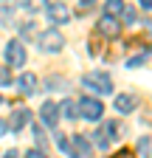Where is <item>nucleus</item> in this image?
Here are the masks:
<instances>
[{"mask_svg":"<svg viewBox=\"0 0 152 158\" xmlns=\"http://www.w3.org/2000/svg\"><path fill=\"white\" fill-rule=\"evenodd\" d=\"M82 85H85L87 90H93V93H113V79H110V73H104V71L85 73V76H82Z\"/></svg>","mask_w":152,"mask_h":158,"instance_id":"f257e3e1","label":"nucleus"},{"mask_svg":"<svg viewBox=\"0 0 152 158\" xmlns=\"http://www.w3.org/2000/svg\"><path fill=\"white\" fill-rule=\"evenodd\" d=\"M37 43H40V48L45 54H56V51L65 48V37H62L59 28H48V31H42L40 37H37Z\"/></svg>","mask_w":152,"mask_h":158,"instance_id":"f03ea898","label":"nucleus"},{"mask_svg":"<svg viewBox=\"0 0 152 158\" xmlns=\"http://www.w3.org/2000/svg\"><path fill=\"white\" fill-rule=\"evenodd\" d=\"M102 113H104L102 102H99V99H93V96L79 99V105H76V116L87 118V122H99V118H102Z\"/></svg>","mask_w":152,"mask_h":158,"instance_id":"7ed1b4c3","label":"nucleus"},{"mask_svg":"<svg viewBox=\"0 0 152 158\" xmlns=\"http://www.w3.org/2000/svg\"><path fill=\"white\" fill-rule=\"evenodd\" d=\"M3 54H6V62L11 68H23L26 65V45L20 43V40H9L6 48H3Z\"/></svg>","mask_w":152,"mask_h":158,"instance_id":"20e7f679","label":"nucleus"},{"mask_svg":"<svg viewBox=\"0 0 152 158\" xmlns=\"http://www.w3.org/2000/svg\"><path fill=\"white\" fill-rule=\"evenodd\" d=\"M45 17H48V23L51 26H62L70 20V9L65 3H48L45 6Z\"/></svg>","mask_w":152,"mask_h":158,"instance_id":"39448f33","label":"nucleus"},{"mask_svg":"<svg viewBox=\"0 0 152 158\" xmlns=\"http://www.w3.org/2000/svg\"><path fill=\"white\" fill-rule=\"evenodd\" d=\"M28 122H31V110H26V107H17V110L11 113V118L6 122V127H9V130H14V133H20V130H23Z\"/></svg>","mask_w":152,"mask_h":158,"instance_id":"423d86ee","label":"nucleus"},{"mask_svg":"<svg viewBox=\"0 0 152 158\" xmlns=\"http://www.w3.org/2000/svg\"><path fill=\"white\" fill-rule=\"evenodd\" d=\"M96 28H99V34H104V37H118L121 23H118L116 17H107V14H104V17L99 20V26H96Z\"/></svg>","mask_w":152,"mask_h":158,"instance_id":"0eeeda50","label":"nucleus"},{"mask_svg":"<svg viewBox=\"0 0 152 158\" xmlns=\"http://www.w3.org/2000/svg\"><path fill=\"white\" fill-rule=\"evenodd\" d=\"M135 105H138V99L132 96V93H118V96H116V113H121V116L132 113V110H135Z\"/></svg>","mask_w":152,"mask_h":158,"instance_id":"6e6552de","label":"nucleus"},{"mask_svg":"<svg viewBox=\"0 0 152 158\" xmlns=\"http://www.w3.org/2000/svg\"><path fill=\"white\" fill-rule=\"evenodd\" d=\"M70 150H73V158L79 155V158H87L93 152L90 141H87V135H73V141H70Z\"/></svg>","mask_w":152,"mask_h":158,"instance_id":"1a4fd4ad","label":"nucleus"},{"mask_svg":"<svg viewBox=\"0 0 152 158\" xmlns=\"http://www.w3.org/2000/svg\"><path fill=\"white\" fill-rule=\"evenodd\" d=\"M40 118H42V124L45 127H56V118H59V113H56V105L54 102H45L40 107Z\"/></svg>","mask_w":152,"mask_h":158,"instance_id":"9d476101","label":"nucleus"},{"mask_svg":"<svg viewBox=\"0 0 152 158\" xmlns=\"http://www.w3.org/2000/svg\"><path fill=\"white\" fill-rule=\"evenodd\" d=\"M17 88H20L26 96H34V93H37V76H34L31 71H26L20 79H17Z\"/></svg>","mask_w":152,"mask_h":158,"instance_id":"9b49d317","label":"nucleus"},{"mask_svg":"<svg viewBox=\"0 0 152 158\" xmlns=\"http://www.w3.org/2000/svg\"><path fill=\"white\" fill-rule=\"evenodd\" d=\"M110 133H116V122L104 124V127H102V130H99L96 135H93V138H96V147H99V150H107V147H110V138H107Z\"/></svg>","mask_w":152,"mask_h":158,"instance_id":"f8f14e48","label":"nucleus"},{"mask_svg":"<svg viewBox=\"0 0 152 158\" xmlns=\"http://www.w3.org/2000/svg\"><path fill=\"white\" fill-rule=\"evenodd\" d=\"M56 113H59V116H65V118H76V105L70 102V99H65V102H59V105H56Z\"/></svg>","mask_w":152,"mask_h":158,"instance_id":"ddd939ff","label":"nucleus"},{"mask_svg":"<svg viewBox=\"0 0 152 158\" xmlns=\"http://www.w3.org/2000/svg\"><path fill=\"white\" fill-rule=\"evenodd\" d=\"M121 11H124V3H121V0H107V3H104V14L107 17H116L118 20Z\"/></svg>","mask_w":152,"mask_h":158,"instance_id":"4468645a","label":"nucleus"},{"mask_svg":"<svg viewBox=\"0 0 152 158\" xmlns=\"http://www.w3.org/2000/svg\"><path fill=\"white\" fill-rule=\"evenodd\" d=\"M56 147H59L68 158H73V150H70V141H68V135H56Z\"/></svg>","mask_w":152,"mask_h":158,"instance_id":"2eb2a0df","label":"nucleus"},{"mask_svg":"<svg viewBox=\"0 0 152 158\" xmlns=\"http://www.w3.org/2000/svg\"><path fill=\"white\" fill-rule=\"evenodd\" d=\"M149 155V138H138V158Z\"/></svg>","mask_w":152,"mask_h":158,"instance_id":"dca6fc26","label":"nucleus"},{"mask_svg":"<svg viewBox=\"0 0 152 158\" xmlns=\"http://www.w3.org/2000/svg\"><path fill=\"white\" fill-rule=\"evenodd\" d=\"M0 23H11V6H0Z\"/></svg>","mask_w":152,"mask_h":158,"instance_id":"f3484780","label":"nucleus"},{"mask_svg":"<svg viewBox=\"0 0 152 158\" xmlns=\"http://www.w3.org/2000/svg\"><path fill=\"white\" fill-rule=\"evenodd\" d=\"M124 23H135V9H132V6H124Z\"/></svg>","mask_w":152,"mask_h":158,"instance_id":"a211bd4d","label":"nucleus"},{"mask_svg":"<svg viewBox=\"0 0 152 158\" xmlns=\"http://www.w3.org/2000/svg\"><path fill=\"white\" fill-rule=\"evenodd\" d=\"M20 37H23V40L34 37V23H26V26H20Z\"/></svg>","mask_w":152,"mask_h":158,"instance_id":"6ab92c4d","label":"nucleus"},{"mask_svg":"<svg viewBox=\"0 0 152 158\" xmlns=\"http://www.w3.org/2000/svg\"><path fill=\"white\" fill-rule=\"evenodd\" d=\"M0 85H3V88H6V85H11V73H9L3 65H0Z\"/></svg>","mask_w":152,"mask_h":158,"instance_id":"aec40b11","label":"nucleus"},{"mask_svg":"<svg viewBox=\"0 0 152 158\" xmlns=\"http://www.w3.org/2000/svg\"><path fill=\"white\" fill-rule=\"evenodd\" d=\"M144 59H146V56H141V54L132 56V59H127V68H138V65H144Z\"/></svg>","mask_w":152,"mask_h":158,"instance_id":"412c9836","label":"nucleus"},{"mask_svg":"<svg viewBox=\"0 0 152 158\" xmlns=\"http://www.w3.org/2000/svg\"><path fill=\"white\" fill-rule=\"evenodd\" d=\"M26 158H48V155H45L42 150H28V152H26Z\"/></svg>","mask_w":152,"mask_h":158,"instance_id":"4be33fe9","label":"nucleus"},{"mask_svg":"<svg viewBox=\"0 0 152 158\" xmlns=\"http://www.w3.org/2000/svg\"><path fill=\"white\" fill-rule=\"evenodd\" d=\"M34 135H37V141H45V133H42V127H34Z\"/></svg>","mask_w":152,"mask_h":158,"instance_id":"5701e85b","label":"nucleus"},{"mask_svg":"<svg viewBox=\"0 0 152 158\" xmlns=\"http://www.w3.org/2000/svg\"><path fill=\"white\" fill-rule=\"evenodd\" d=\"M141 9H144V11H149V9H152V0H141Z\"/></svg>","mask_w":152,"mask_h":158,"instance_id":"b1692460","label":"nucleus"},{"mask_svg":"<svg viewBox=\"0 0 152 158\" xmlns=\"http://www.w3.org/2000/svg\"><path fill=\"white\" fill-rule=\"evenodd\" d=\"M3 158H17V150H9V152H6Z\"/></svg>","mask_w":152,"mask_h":158,"instance_id":"393cba45","label":"nucleus"},{"mask_svg":"<svg viewBox=\"0 0 152 158\" xmlns=\"http://www.w3.org/2000/svg\"><path fill=\"white\" fill-rule=\"evenodd\" d=\"M6 130H9V127H6V122H3V118H0V135H3Z\"/></svg>","mask_w":152,"mask_h":158,"instance_id":"a878e982","label":"nucleus"},{"mask_svg":"<svg viewBox=\"0 0 152 158\" xmlns=\"http://www.w3.org/2000/svg\"><path fill=\"white\" fill-rule=\"evenodd\" d=\"M121 158H132V155H130V152H121Z\"/></svg>","mask_w":152,"mask_h":158,"instance_id":"bb28decb","label":"nucleus"},{"mask_svg":"<svg viewBox=\"0 0 152 158\" xmlns=\"http://www.w3.org/2000/svg\"><path fill=\"white\" fill-rule=\"evenodd\" d=\"M0 102H3V96H0Z\"/></svg>","mask_w":152,"mask_h":158,"instance_id":"cd10ccee","label":"nucleus"}]
</instances>
